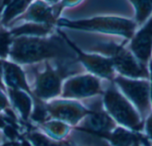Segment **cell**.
<instances>
[{
	"label": "cell",
	"mask_w": 152,
	"mask_h": 146,
	"mask_svg": "<svg viewBox=\"0 0 152 146\" xmlns=\"http://www.w3.org/2000/svg\"><path fill=\"white\" fill-rule=\"evenodd\" d=\"M7 60L20 66H33L46 61H74L77 55L66 35L58 31L45 36L14 37Z\"/></svg>",
	"instance_id": "6da1fadb"
},
{
	"label": "cell",
	"mask_w": 152,
	"mask_h": 146,
	"mask_svg": "<svg viewBox=\"0 0 152 146\" xmlns=\"http://www.w3.org/2000/svg\"><path fill=\"white\" fill-rule=\"evenodd\" d=\"M44 68L36 72L34 82L30 85L35 98L48 102L61 97L63 82L69 77L83 73L82 66L77 62H44Z\"/></svg>",
	"instance_id": "7a4b0ae2"
},
{
	"label": "cell",
	"mask_w": 152,
	"mask_h": 146,
	"mask_svg": "<svg viewBox=\"0 0 152 146\" xmlns=\"http://www.w3.org/2000/svg\"><path fill=\"white\" fill-rule=\"evenodd\" d=\"M89 51L108 57L118 75L132 79H151L149 67L142 65L125 46V43H118L113 41L98 42Z\"/></svg>",
	"instance_id": "3957f363"
},
{
	"label": "cell",
	"mask_w": 152,
	"mask_h": 146,
	"mask_svg": "<svg viewBox=\"0 0 152 146\" xmlns=\"http://www.w3.org/2000/svg\"><path fill=\"white\" fill-rule=\"evenodd\" d=\"M102 99L104 109L118 125L137 133L143 132L144 121L113 82H109L104 88Z\"/></svg>",
	"instance_id": "277c9868"
},
{
	"label": "cell",
	"mask_w": 152,
	"mask_h": 146,
	"mask_svg": "<svg viewBox=\"0 0 152 146\" xmlns=\"http://www.w3.org/2000/svg\"><path fill=\"white\" fill-rule=\"evenodd\" d=\"M57 26L81 31L118 35L126 40L133 37L137 27L134 20L116 16H100L77 20L59 19Z\"/></svg>",
	"instance_id": "5b68a950"
},
{
	"label": "cell",
	"mask_w": 152,
	"mask_h": 146,
	"mask_svg": "<svg viewBox=\"0 0 152 146\" xmlns=\"http://www.w3.org/2000/svg\"><path fill=\"white\" fill-rule=\"evenodd\" d=\"M113 82L134 106L142 119L145 121L151 112V80L132 79L117 74Z\"/></svg>",
	"instance_id": "8992f818"
},
{
	"label": "cell",
	"mask_w": 152,
	"mask_h": 146,
	"mask_svg": "<svg viewBox=\"0 0 152 146\" xmlns=\"http://www.w3.org/2000/svg\"><path fill=\"white\" fill-rule=\"evenodd\" d=\"M102 79L89 73H81L65 80L61 98L83 101L102 96L104 88Z\"/></svg>",
	"instance_id": "52a82bcc"
},
{
	"label": "cell",
	"mask_w": 152,
	"mask_h": 146,
	"mask_svg": "<svg viewBox=\"0 0 152 146\" xmlns=\"http://www.w3.org/2000/svg\"><path fill=\"white\" fill-rule=\"evenodd\" d=\"M45 105L51 119L65 122L72 128L77 126L90 111L87 106L80 101L61 98L45 102Z\"/></svg>",
	"instance_id": "ba28073f"
},
{
	"label": "cell",
	"mask_w": 152,
	"mask_h": 146,
	"mask_svg": "<svg viewBox=\"0 0 152 146\" xmlns=\"http://www.w3.org/2000/svg\"><path fill=\"white\" fill-rule=\"evenodd\" d=\"M67 41L69 46L75 51L77 62L82 66L83 68H85L86 73L92 74L102 80L113 82L117 73L113 67L111 60L108 57L95 52H84L68 37Z\"/></svg>",
	"instance_id": "9c48e42d"
},
{
	"label": "cell",
	"mask_w": 152,
	"mask_h": 146,
	"mask_svg": "<svg viewBox=\"0 0 152 146\" xmlns=\"http://www.w3.org/2000/svg\"><path fill=\"white\" fill-rule=\"evenodd\" d=\"M60 13L61 12L56 5H50L44 0H34L26 12L15 19L10 25L22 22H32L56 27Z\"/></svg>",
	"instance_id": "30bf717a"
},
{
	"label": "cell",
	"mask_w": 152,
	"mask_h": 146,
	"mask_svg": "<svg viewBox=\"0 0 152 146\" xmlns=\"http://www.w3.org/2000/svg\"><path fill=\"white\" fill-rule=\"evenodd\" d=\"M127 48L142 65L149 67L152 57V16L135 31Z\"/></svg>",
	"instance_id": "8fae6325"
},
{
	"label": "cell",
	"mask_w": 152,
	"mask_h": 146,
	"mask_svg": "<svg viewBox=\"0 0 152 146\" xmlns=\"http://www.w3.org/2000/svg\"><path fill=\"white\" fill-rule=\"evenodd\" d=\"M3 78L4 83L7 90H20L26 91L30 96L36 99L32 90L30 88V84L28 82L27 74L25 71L22 69L21 66L15 64L10 60L3 61Z\"/></svg>",
	"instance_id": "7c38bea8"
},
{
	"label": "cell",
	"mask_w": 152,
	"mask_h": 146,
	"mask_svg": "<svg viewBox=\"0 0 152 146\" xmlns=\"http://www.w3.org/2000/svg\"><path fill=\"white\" fill-rule=\"evenodd\" d=\"M6 94L13 110L19 113L23 121H27L33 111L34 98L26 91L20 90H7Z\"/></svg>",
	"instance_id": "4fadbf2b"
},
{
	"label": "cell",
	"mask_w": 152,
	"mask_h": 146,
	"mask_svg": "<svg viewBox=\"0 0 152 146\" xmlns=\"http://www.w3.org/2000/svg\"><path fill=\"white\" fill-rule=\"evenodd\" d=\"M143 133H137L118 125L109 135L107 142L110 146H132L141 140Z\"/></svg>",
	"instance_id": "5bb4252c"
},
{
	"label": "cell",
	"mask_w": 152,
	"mask_h": 146,
	"mask_svg": "<svg viewBox=\"0 0 152 146\" xmlns=\"http://www.w3.org/2000/svg\"><path fill=\"white\" fill-rule=\"evenodd\" d=\"M4 2L5 5L1 18V25L6 27L24 13L34 0H4Z\"/></svg>",
	"instance_id": "9a60e30c"
},
{
	"label": "cell",
	"mask_w": 152,
	"mask_h": 146,
	"mask_svg": "<svg viewBox=\"0 0 152 146\" xmlns=\"http://www.w3.org/2000/svg\"><path fill=\"white\" fill-rule=\"evenodd\" d=\"M40 125L45 135L55 140L67 139L72 130L71 126L54 119H50Z\"/></svg>",
	"instance_id": "2e32d148"
},
{
	"label": "cell",
	"mask_w": 152,
	"mask_h": 146,
	"mask_svg": "<svg viewBox=\"0 0 152 146\" xmlns=\"http://www.w3.org/2000/svg\"><path fill=\"white\" fill-rule=\"evenodd\" d=\"M28 141L33 146H73L69 139L55 140L42 132L32 131L28 135Z\"/></svg>",
	"instance_id": "e0dca14e"
},
{
	"label": "cell",
	"mask_w": 152,
	"mask_h": 146,
	"mask_svg": "<svg viewBox=\"0 0 152 146\" xmlns=\"http://www.w3.org/2000/svg\"><path fill=\"white\" fill-rule=\"evenodd\" d=\"M135 10L134 21L137 27L142 26L152 16V0H129Z\"/></svg>",
	"instance_id": "ac0fdd59"
},
{
	"label": "cell",
	"mask_w": 152,
	"mask_h": 146,
	"mask_svg": "<svg viewBox=\"0 0 152 146\" xmlns=\"http://www.w3.org/2000/svg\"><path fill=\"white\" fill-rule=\"evenodd\" d=\"M12 40L13 37L10 30L3 25H0V59H8Z\"/></svg>",
	"instance_id": "d6986e66"
},
{
	"label": "cell",
	"mask_w": 152,
	"mask_h": 146,
	"mask_svg": "<svg viewBox=\"0 0 152 146\" xmlns=\"http://www.w3.org/2000/svg\"><path fill=\"white\" fill-rule=\"evenodd\" d=\"M142 133L152 143V111L144 121V129Z\"/></svg>",
	"instance_id": "ffe728a7"
},
{
	"label": "cell",
	"mask_w": 152,
	"mask_h": 146,
	"mask_svg": "<svg viewBox=\"0 0 152 146\" xmlns=\"http://www.w3.org/2000/svg\"><path fill=\"white\" fill-rule=\"evenodd\" d=\"M10 106V101L5 91L0 89V113L3 111H9L8 107Z\"/></svg>",
	"instance_id": "44dd1931"
},
{
	"label": "cell",
	"mask_w": 152,
	"mask_h": 146,
	"mask_svg": "<svg viewBox=\"0 0 152 146\" xmlns=\"http://www.w3.org/2000/svg\"><path fill=\"white\" fill-rule=\"evenodd\" d=\"M3 61L2 59H0V89H2L4 91L6 92V88L5 85L4 83V78H3V74H4V71H3Z\"/></svg>",
	"instance_id": "7402d4cb"
},
{
	"label": "cell",
	"mask_w": 152,
	"mask_h": 146,
	"mask_svg": "<svg viewBox=\"0 0 152 146\" xmlns=\"http://www.w3.org/2000/svg\"><path fill=\"white\" fill-rule=\"evenodd\" d=\"M142 146H152V143L151 141H149V139L144 136V134H143V137L142 139Z\"/></svg>",
	"instance_id": "603a6c76"
},
{
	"label": "cell",
	"mask_w": 152,
	"mask_h": 146,
	"mask_svg": "<svg viewBox=\"0 0 152 146\" xmlns=\"http://www.w3.org/2000/svg\"><path fill=\"white\" fill-rule=\"evenodd\" d=\"M45 2H46L48 4H50V5H56V4H59V2L61 1V0H44Z\"/></svg>",
	"instance_id": "cb8c5ba5"
},
{
	"label": "cell",
	"mask_w": 152,
	"mask_h": 146,
	"mask_svg": "<svg viewBox=\"0 0 152 146\" xmlns=\"http://www.w3.org/2000/svg\"><path fill=\"white\" fill-rule=\"evenodd\" d=\"M4 5H5V2L4 1V3H3L2 5L0 6V25H1V18H2V14H3V11H4Z\"/></svg>",
	"instance_id": "d4e9b609"
},
{
	"label": "cell",
	"mask_w": 152,
	"mask_h": 146,
	"mask_svg": "<svg viewBox=\"0 0 152 146\" xmlns=\"http://www.w3.org/2000/svg\"><path fill=\"white\" fill-rule=\"evenodd\" d=\"M142 137H143V136H142ZM142 139L139 140V141H137L136 143H134L132 146H142Z\"/></svg>",
	"instance_id": "484cf974"
},
{
	"label": "cell",
	"mask_w": 152,
	"mask_h": 146,
	"mask_svg": "<svg viewBox=\"0 0 152 146\" xmlns=\"http://www.w3.org/2000/svg\"><path fill=\"white\" fill-rule=\"evenodd\" d=\"M149 70H150V73L152 74V57L150 63H149Z\"/></svg>",
	"instance_id": "4316f807"
},
{
	"label": "cell",
	"mask_w": 152,
	"mask_h": 146,
	"mask_svg": "<svg viewBox=\"0 0 152 146\" xmlns=\"http://www.w3.org/2000/svg\"><path fill=\"white\" fill-rule=\"evenodd\" d=\"M20 146H31V144L29 142H23L22 144H20Z\"/></svg>",
	"instance_id": "83f0119b"
},
{
	"label": "cell",
	"mask_w": 152,
	"mask_h": 146,
	"mask_svg": "<svg viewBox=\"0 0 152 146\" xmlns=\"http://www.w3.org/2000/svg\"><path fill=\"white\" fill-rule=\"evenodd\" d=\"M6 146H20V145H18V144H11V145H6Z\"/></svg>",
	"instance_id": "f1b7e54d"
},
{
	"label": "cell",
	"mask_w": 152,
	"mask_h": 146,
	"mask_svg": "<svg viewBox=\"0 0 152 146\" xmlns=\"http://www.w3.org/2000/svg\"><path fill=\"white\" fill-rule=\"evenodd\" d=\"M1 141H2V137H1V134H0V145H1Z\"/></svg>",
	"instance_id": "f546056e"
},
{
	"label": "cell",
	"mask_w": 152,
	"mask_h": 146,
	"mask_svg": "<svg viewBox=\"0 0 152 146\" xmlns=\"http://www.w3.org/2000/svg\"><path fill=\"white\" fill-rule=\"evenodd\" d=\"M73 144V143H72ZM73 146H78V145H75V144H73Z\"/></svg>",
	"instance_id": "4dcf8cb0"
}]
</instances>
